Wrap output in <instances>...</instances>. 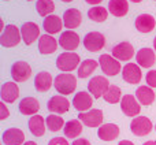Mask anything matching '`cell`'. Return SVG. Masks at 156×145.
I'll return each instance as SVG.
<instances>
[{
  "instance_id": "41",
  "label": "cell",
  "mask_w": 156,
  "mask_h": 145,
  "mask_svg": "<svg viewBox=\"0 0 156 145\" xmlns=\"http://www.w3.org/2000/svg\"><path fill=\"white\" fill-rule=\"evenodd\" d=\"M118 145H134V143H132L129 140H123V141H119Z\"/></svg>"
},
{
  "instance_id": "9",
  "label": "cell",
  "mask_w": 156,
  "mask_h": 145,
  "mask_svg": "<svg viewBox=\"0 0 156 145\" xmlns=\"http://www.w3.org/2000/svg\"><path fill=\"white\" fill-rule=\"evenodd\" d=\"M105 45V37L99 32H90L83 38V47L90 52H99Z\"/></svg>"
},
{
  "instance_id": "16",
  "label": "cell",
  "mask_w": 156,
  "mask_h": 145,
  "mask_svg": "<svg viewBox=\"0 0 156 145\" xmlns=\"http://www.w3.org/2000/svg\"><path fill=\"white\" fill-rule=\"evenodd\" d=\"M5 145H22L25 144V133L18 127H10L2 136Z\"/></svg>"
},
{
  "instance_id": "11",
  "label": "cell",
  "mask_w": 156,
  "mask_h": 145,
  "mask_svg": "<svg viewBox=\"0 0 156 145\" xmlns=\"http://www.w3.org/2000/svg\"><path fill=\"white\" fill-rule=\"evenodd\" d=\"M47 108H48V111H51L52 114L62 115V114H66L69 110H70V101L67 100V97L62 96V94L54 96L48 100Z\"/></svg>"
},
{
  "instance_id": "24",
  "label": "cell",
  "mask_w": 156,
  "mask_h": 145,
  "mask_svg": "<svg viewBox=\"0 0 156 145\" xmlns=\"http://www.w3.org/2000/svg\"><path fill=\"white\" fill-rule=\"evenodd\" d=\"M40 110V103L34 97H25L19 103V112L22 115H37Z\"/></svg>"
},
{
  "instance_id": "7",
  "label": "cell",
  "mask_w": 156,
  "mask_h": 145,
  "mask_svg": "<svg viewBox=\"0 0 156 145\" xmlns=\"http://www.w3.org/2000/svg\"><path fill=\"white\" fill-rule=\"evenodd\" d=\"M110 88V82L105 77H101V75H97V77H93L88 83V90L89 93L93 97L99 99V97H103L105 94V92Z\"/></svg>"
},
{
  "instance_id": "27",
  "label": "cell",
  "mask_w": 156,
  "mask_h": 145,
  "mask_svg": "<svg viewBox=\"0 0 156 145\" xmlns=\"http://www.w3.org/2000/svg\"><path fill=\"white\" fill-rule=\"evenodd\" d=\"M63 19H60L58 15H48L43 22V27L47 32V34H56L63 27Z\"/></svg>"
},
{
  "instance_id": "40",
  "label": "cell",
  "mask_w": 156,
  "mask_h": 145,
  "mask_svg": "<svg viewBox=\"0 0 156 145\" xmlns=\"http://www.w3.org/2000/svg\"><path fill=\"white\" fill-rule=\"evenodd\" d=\"M88 4H92V5H96V4H99V3H101L103 0H85Z\"/></svg>"
},
{
  "instance_id": "4",
  "label": "cell",
  "mask_w": 156,
  "mask_h": 145,
  "mask_svg": "<svg viewBox=\"0 0 156 145\" xmlns=\"http://www.w3.org/2000/svg\"><path fill=\"white\" fill-rule=\"evenodd\" d=\"M99 65L101 67L103 72L105 75H110V77H114V75H118L121 72V62L118 59L112 56V55H107L103 54L99 58Z\"/></svg>"
},
{
  "instance_id": "38",
  "label": "cell",
  "mask_w": 156,
  "mask_h": 145,
  "mask_svg": "<svg viewBox=\"0 0 156 145\" xmlns=\"http://www.w3.org/2000/svg\"><path fill=\"white\" fill-rule=\"evenodd\" d=\"M8 115H10V111H8V108L5 107V103L2 101L0 103V119L4 121V119L8 118Z\"/></svg>"
},
{
  "instance_id": "19",
  "label": "cell",
  "mask_w": 156,
  "mask_h": 145,
  "mask_svg": "<svg viewBox=\"0 0 156 145\" xmlns=\"http://www.w3.org/2000/svg\"><path fill=\"white\" fill-rule=\"evenodd\" d=\"M59 47V41L51 34H44L38 38V51L43 55L54 54Z\"/></svg>"
},
{
  "instance_id": "17",
  "label": "cell",
  "mask_w": 156,
  "mask_h": 145,
  "mask_svg": "<svg viewBox=\"0 0 156 145\" xmlns=\"http://www.w3.org/2000/svg\"><path fill=\"white\" fill-rule=\"evenodd\" d=\"M136 60H137V65L140 67L149 69L156 62V52L151 48H141L136 54Z\"/></svg>"
},
{
  "instance_id": "15",
  "label": "cell",
  "mask_w": 156,
  "mask_h": 145,
  "mask_svg": "<svg viewBox=\"0 0 156 145\" xmlns=\"http://www.w3.org/2000/svg\"><path fill=\"white\" fill-rule=\"evenodd\" d=\"M112 56L115 59H118L119 62H127V60H130L134 56V48L127 41L119 43L118 45H115L112 48Z\"/></svg>"
},
{
  "instance_id": "36",
  "label": "cell",
  "mask_w": 156,
  "mask_h": 145,
  "mask_svg": "<svg viewBox=\"0 0 156 145\" xmlns=\"http://www.w3.org/2000/svg\"><path fill=\"white\" fill-rule=\"evenodd\" d=\"M145 80L148 86H151L152 89L156 88V70H149L145 75Z\"/></svg>"
},
{
  "instance_id": "21",
  "label": "cell",
  "mask_w": 156,
  "mask_h": 145,
  "mask_svg": "<svg viewBox=\"0 0 156 145\" xmlns=\"http://www.w3.org/2000/svg\"><path fill=\"white\" fill-rule=\"evenodd\" d=\"M97 136H99V138L101 141H107V143L116 140L118 136H119L118 125H115V123H104V125H101V126L99 127V130H97Z\"/></svg>"
},
{
  "instance_id": "1",
  "label": "cell",
  "mask_w": 156,
  "mask_h": 145,
  "mask_svg": "<svg viewBox=\"0 0 156 145\" xmlns=\"http://www.w3.org/2000/svg\"><path fill=\"white\" fill-rule=\"evenodd\" d=\"M54 85H55V89L62 96H67V94H71L76 90L77 78H76V75L70 74V72H62V74L55 77Z\"/></svg>"
},
{
  "instance_id": "42",
  "label": "cell",
  "mask_w": 156,
  "mask_h": 145,
  "mask_svg": "<svg viewBox=\"0 0 156 145\" xmlns=\"http://www.w3.org/2000/svg\"><path fill=\"white\" fill-rule=\"evenodd\" d=\"M143 145H156V141L151 140V141H147V143H144Z\"/></svg>"
},
{
  "instance_id": "37",
  "label": "cell",
  "mask_w": 156,
  "mask_h": 145,
  "mask_svg": "<svg viewBox=\"0 0 156 145\" xmlns=\"http://www.w3.org/2000/svg\"><path fill=\"white\" fill-rule=\"evenodd\" d=\"M48 145H69V141L66 140V137H55L49 140Z\"/></svg>"
},
{
  "instance_id": "45",
  "label": "cell",
  "mask_w": 156,
  "mask_h": 145,
  "mask_svg": "<svg viewBox=\"0 0 156 145\" xmlns=\"http://www.w3.org/2000/svg\"><path fill=\"white\" fill-rule=\"evenodd\" d=\"M154 48H155V52H156V37H155V40H154Z\"/></svg>"
},
{
  "instance_id": "2",
  "label": "cell",
  "mask_w": 156,
  "mask_h": 145,
  "mask_svg": "<svg viewBox=\"0 0 156 145\" xmlns=\"http://www.w3.org/2000/svg\"><path fill=\"white\" fill-rule=\"evenodd\" d=\"M80 55L76 54V52H63L56 59V67L63 72H71L77 67H80Z\"/></svg>"
},
{
  "instance_id": "39",
  "label": "cell",
  "mask_w": 156,
  "mask_h": 145,
  "mask_svg": "<svg viewBox=\"0 0 156 145\" xmlns=\"http://www.w3.org/2000/svg\"><path fill=\"white\" fill-rule=\"evenodd\" d=\"M71 145H90V143L86 138H77L76 141H73Z\"/></svg>"
},
{
  "instance_id": "8",
  "label": "cell",
  "mask_w": 156,
  "mask_h": 145,
  "mask_svg": "<svg viewBox=\"0 0 156 145\" xmlns=\"http://www.w3.org/2000/svg\"><path fill=\"white\" fill-rule=\"evenodd\" d=\"M122 112L126 116H137L141 111V104L138 103L137 97L133 94H125L121 100Z\"/></svg>"
},
{
  "instance_id": "46",
  "label": "cell",
  "mask_w": 156,
  "mask_h": 145,
  "mask_svg": "<svg viewBox=\"0 0 156 145\" xmlns=\"http://www.w3.org/2000/svg\"><path fill=\"white\" fill-rule=\"evenodd\" d=\"M62 2H65V3H70V2H73V0H62Z\"/></svg>"
},
{
  "instance_id": "23",
  "label": "cell",
  "mask_w": 156,
  "mask_h": 145,
  "mask_svg": "<svg viewBox=\"0 0 156 145\" xmlns=\"http://www.w3.org/2000/svg\"><path fill=\"white\" fill-rule=\"evenodd\" d=\"M54 81L55 80L52 78V75L49 74L48 71H40L34 77V86H36V89H37V92L44 93V92H48L49 89L52 88Z\"/></svg>"
},
{
  "instance_id": "35",
  "label": "cell",
  "mask_w": 156,
  "mask_h": 145,
  "mask_svg": "<svg viewBox=\"0 0 156 145\" xmlns=\"http://www.w3.org/2000/svg\"><path fill=\"white\" fill-rule=\"evenodd\" d=\"M88 16L94 22H104L108 16V10H105L101 5H94L88 11Z\"/></svg>"
},
{
  "instance_id": "29",
  "label": "cell",
  "mask_w": 156,
  "mask_h": 145,
  "mask_svg": "<svg viewBox=\"0 0 156 145\" xmlns=\"http://www.w3.org/2000/svg\"><path fill=\"white\" fill-rule=\"evenodd\" d=\"M108 10L114 16H125L129 11V3L127 0H110Z\"/></svg>"
},
{
  "instance_id": "47",
  "label": "cell",
  "mask_w": 156,
  "mask_h": 145,
  "mask_svg": "<svg viewBox=\"0 0 156 145\" xmlns=\"http://www.w3.org/2000/svg\"><path fill=\"white\" fill-rule=\"evenodd\" d=\"M155 130H156V125H155Z\"/></svg>"
},
{
  "instance_id": "31",
  "label": "cell",
  "mask_w": 156,
  "mask_h": 145,
  "mask_svg": "<svg viewBox=\"0 0 156 145\" xmlns=\"http://www.w3.org/2000/svg\"><path fill=\"white\" fill-rule=\"evenodd\" d=\"M99 63L93 59H86L81 62L80 67H78V77L80 78H88L89 75L93 74V71L97 69Z\"/></svg>"
},
{
  "instance_id": "3",
  "label": "cell",
  "mask_w": 156,
  "mask_h": 145,
  "mask_svg": "<svg viewBox=\"0 0 156 145\" xmlns=\"http://www.w3.org/2000/svg\"><path fill=\"white\" fill-rule=\"evenodd\" d=\"M21 29H18L15 25H7L0 34V44L5 48H12L21 43Z\"/></svg>"
},
{
  "instance_id": "6",
  "label": "cell",
  "mask_w": 156,
  "mask_h": 145,
  "mask_svg": "<svg viewBox=\"0 0 156 145\" xmlns=\"http://www.w3.org/2000/svg\"><path fill=\"white\" fill-rule=\"evenodd\" d=\"M11 77H12L14 82H25L32 77V67L29 63L18 60L11 66Z\"/></svg>"
},
{
  "instance_id": "28",
  "label": "cell",
  "mask_w": 156,
  "mask_h": 145,
  "mask_svg": "<svg viewBox=\"0 0 156 145\" xmlns=\"http://www.w3.org/2000/svg\"><path fill=\"white\" fill-rule=\"evenodd\" d=\"M136 97L141 105H151L155 101V92L151 86H138Z\"/></svg>"
},
{
  "instance_id": "48",
  "label": "cell",
  "mask_w": 156,
  "mask_h": 145,
  "mask_svg": "<svg viewBox=\"0 0 156 145\" xmlns=\"http://www.w3.org/2000/svg\"><path fill=\"white\" fill-rule=\"evenodd\" d=\"M27 2H32V0H27Z\"/></svg>"
},
{
  "instance_id": "43",
  "label": "cell",
  "mask_w": 156,
  "mask_h": 145,
  "mask_svg": "<svg viewBox=\"0 0 156 145\" xmlns=\"http://www.w3.org/2000/svg\"><path fill=\"white\" fill-rule=\"evenodd\" d=\"M23 145H37V144H36L34 141H26V143H25Z\"/></svg>"
},
{
  "instance_id": "44",
  "label": "cell",
  "mask_w": 156,
  "mask_h": 145,
  "mask_svg": "<svg viewBox=\"0 0 156 145\" xmlns=\"http://www.w3.org/2000/svg\"><path fill=\"white\" fill-rule=\"evenodd\" d=\"M132 3H140V2H143V0H130Z\"/></svg>"
},
{
  "instance_id": "5",
  "label": "cell",
  "mask_w": 156,
  "mask_h": 145,
  "mask_svg": "<svg viewBox=\"0 0 156 145\" xmlns=\"http://www.w3.org/2000/svg\"><path fill=\"white\" fill-rule=\"evenodd\" d=\"M152 127H154V125H152L151 119L147 116H136L130 123V130L137 137L148 136L152 132Z\"/></svg>"
},
{
  "instance_id": "20",
  "label": "cell",
  "mask_w": 156,
  "mask_h": 145,
  "mask_svg": "<svg viewBox=\"0 0 156 145\" xmlns=\"http://www.w3.org/2000/svg\"><path fill=\"white\" fill-rule=\"evenodd\" d=\"M0 96L4 103H14L19 97V88L16 82H4L0 89Z\"/></svg>"
},
{
  "instance_id": "26",
  "label": "cell",
  "mask_w": 156,
  "mask_h": 145,
  "mask_svg": "<svg viewBox=\"0 0 156 145\" xmlns=\"http://www.w3.org/2000/svg\"><path fill=\"white\" fill-rule=\"evenodd\" d=\"M29 130L34 137H43L45 134V127H47V122L44 121V118L41 115H33L29 119Z\"/></svg>"
},
{
  "instance_id": "33",
  "label": "cell",
  "mask_w": 156,
  "mask_h": 145,
  "mask_svg": "<svg viewBox=\"0 0 156 145\" xmlns=\"http://www.w3.org/2000/svg\"><path fill=\"white\" fill-rule=\"evenodd\" d=\"M36 10H37L38 15L47 18L48 15H52V12L55 11V3L52 0H37Z\"/></svg>"
},
{
  "instance_id": "32",
  "label": "cell",
  "mask_w": 156,
  "mask_h": 145,
  "mask_svg": "<svg viewBox=\"0 0 156 145\" xmlns=\"http://www.w3.org/2000/svg\"><path fill=\"white\" fill-rule=\"evenodd\" d=\"M47 122V127H48L49 132H59L65 127V121L60 115H56V114H51L45 118Z\"/></svg>"
},
{
  "instance_id": "22",
  "label": "cell",
  "mask_w": 156,
  "mask_h": 145,
  "mask_svg": "<svg viewBox=\"0 0 156 145\" xmlns=\"http://www.w3.org/2000/svg\"><path fill=\"white\" fill-rule=\"evenodd\" d=\"M136 29L141 33H149L155 29L156 26V21L151 14H140L136 18Z\"/></svg>"
},
{
  "instance_id": "18",
  "label": "cell",
  "mask_w": 156,
  "mask_h": 145,
  "mask_svg": "<svg viewBox=\"0 0 156 145\" xmlns=\"http://www.w3.org/2000/svg\"><path fill=\"white\" fill-rule=\"evenodd\" d=\"M93 104V96L88 92H78L73 99V105L80 112H86Z\"/></svg>"
},
{
  "instance_id": "30",
  "label": "cell",
  "mask_w": 156,
  "mask_h": 145,
  "mask_svg": "<svg viewBox=\"0 0 156 145\" xmlns=\"http://www.w3.org/2000/svg\"><path fill=\"white\" fill-rule=\"evenodd\" d=\"M63 133L67 138H77L82 133V122L78 119L66 122L65 127H63Z\"/></svg>"
},
{
  "instance_id": "13",
  "label": "cell",
  "mask_w": 156,
  "mask_h": 145,
  "mask_svg": "<svg viewBox=\"0 0 156 145\" xmlns=\"http://www.w3.org/2000/svg\"><path fill=\"white\" fill-rule=\"evenodd\" d=\"M122 78L127 83L137 85L141 81V78H143L140 66L136 65V63H127V65H125V67L122 69Z\"/></svg>"
},
{
  "instance_id": "25",
  "label": "cell",
  "mask_w": 156,
  "mask_h": 145,
  "mask_svg": "<svg viewBox=\"0 0 156 145\" xmlns=\"http://www.w3.org/2000/svg\"><path fill=\"white\" fill-rule=\"evenodd\" d=\"M81 21H82V15H81L80 10H77V8H69L63 14V23L70 30L80 26Z\"/></svg>"
},
{
  "instance_id": "12",
  "label": "cell",
  "mask_w": 156,
  "mask_h": 145,
  "mask_svg": "<svg viewBox=\"0 0 156 145\" xmlns=\"http://www.w3.org/2000/svg\"><path fill=\"white\" fill-rule=\"evenodd\" d=\"M21 34L22 40L26 45H32L37 38H40V27L34 22H25L21 27Z\"/></svg>"
},
{
  "instance_id": "10",
  "label": "cell",
  "mask_w": 156,
  "mask_h": 145,
  "mask_svg": "<svg viewBox=\"0 0 156 145\" xmlns=\"http://www.w3.org/2000/svg\"><path fill=\"white\" fill-rule=\"evenodd\" d=\"M78 119L88 127H100L103 125V111L101 110H89L86 112H80Z\"/></svg>"
},
{
  "instance_id": "14",
  "label": "cell",
  "mask_w": 156,
  "mask_h": 145,
  "mask_svg": "<svg viewBox=\"0 0 156 145\" xmlns=\"http://www.w3.org/2000/svg\"><path fill=\"white\" fill-rule=\"evenodd\" d=\"M58 41H59V45L62 47L65 51L73 52L74 49H77L78 45H80V36H78L76 32L67 30V32H63L62 34H60Z\"/></svg>"
},
{
  "instance_id": "34",
  "label": "cell",
  "mask_w": 156,
  "mask_h": 145,
  "mask_svg": "<svg viewBox=\"0 0 156 145\" xmlns=\"http://www.w3.org/2000/svg\"><path fill=\"white\" fill-rule=\"evenodd\" d=\"M121 97H122L121 88L116 85H110V88H108V90L105 92V94L103 96V99L107 103H110V104H116V103H119L122 100Z\"/></svg>"
}]
</instances>
